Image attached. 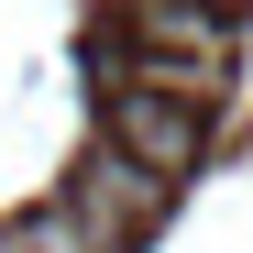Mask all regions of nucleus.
<instances>
[{
  "mask_svg": "<svg viewBox=\"0 0 253 253\" xmlns=\"http://www.w3.org/2000/svg\"><path fill=\"white\" fill-rule=\"evenodd\" d=\"M198 132H209V77L143 66L132 88L110 99V143H121V154H143L154 176H187V165H198Z\"/></svg>",
  "mask_w": 253,
  "mask_h": 253,
  "instance_id": "f257e3e1",
  "label": "nucleus"
},
{
  "mask_svg": "<svg viewBox=\"0 0 253 253\" xmlns=\"http://www.w3.org/2000/svg\"><path fill=\"white\" fill-rule=\"evenodd\" d=\"M0 253H33V242H22V231H0Z\"/></svg>",
  "mask_w": 253,
  "mask_h": 253,
  "instance_id": "20e7f679",
  "label": "nucleus"
},
{
  "mask_svg": "<svg viewBox=\"0 0 253 253\" xmlns=\"http://www.w3.org/2000/svg\"><path fill=\"white\" fill-rule=\"evenodd\" d=\"M132 33L154 55H176V77H220L231 66V22H220V0H143Z\"/></svg>",
  "mask_w": 253,
  "mask_h": 253,
  "instance_id": "7ed1b4c3",
  "label": "nucleus"
},
{
  "mask_svg": "<svg viewBox=\"0 0 253 253\" xmlns=\"http://www.w3.org/2000/svg\"><path fill=\"white\" fill-rule=\"evenodd\" d=\"M66 220L88 231L99 253H132V242H143V231L165 220V176H154L143 154H121V143H99V154L77 165V176H66Z\"/></svg>",
  "mask_w": 253,
  "mask_h": 253,
  "instance_id": "f03ea898",
  "label": "nucleus"
}]
</instances>
